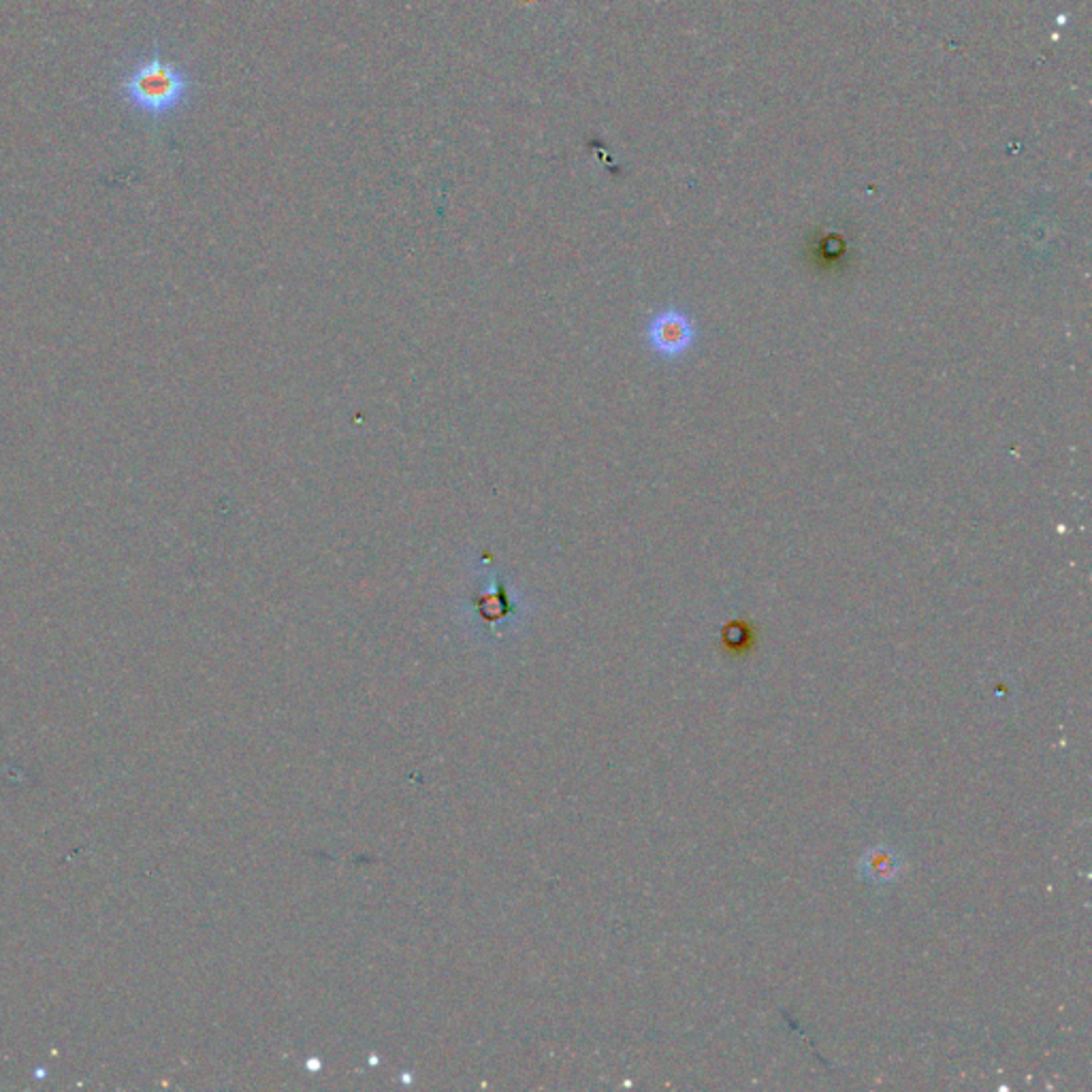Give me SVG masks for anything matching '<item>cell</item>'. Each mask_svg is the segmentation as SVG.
<instances>
[{"label":"cell","mask_w":1092,"mask_h":1092,"mask_svg":"<svg viewBox=\"0 0 1092 1092\" xmlns=\"http://www.w3.org/2000/svg\"><path fill=\"white\" fill-rule=\"evenodd\" d=\"M193 90V81L173 62L150 58L137 65L122 83V94L135 109L154 118H165L182 108Z\"/></svg>","instance_id":"6da1fadb"},{"label":"cell","mask_w":1092,"mask_h":1092,"mask_svg":"<svg viewBox=\"0 0 1092 1092\" xmlns=\"http://www.w3.org/2000/svg\"><path fill=\"white\" fill-rule=\"evenodd\" d=\"M649 344L664 359L683 357L696 342V331L689 318L678 310L657 314L649 325Z\"/></svg>","instance_id":"7a4b0ae2"},{"label":"cell","mask_w":1092,"mask_h":1092,"mask_svg":"<svg viewBox=\"0 0 1092 1092\" xmlns=\"http://www.w3.org/2000/svg\"><path fill=\"white\" fill-rule=\"evenodd\" d=\"M858 868H860V875L866 879V882L873 884L894 882V879L900 875V858L892 850H888V847H877V850L868 852L862 858Z\"/></svg>","instance_id":"3957f363"},{"label":"cell","mask_w":1092,"mask_h":1092,"mask_svg":"<svg viewBox=\"0 0 1092 1092\" xmlns=\"http://www.w3.org/2000/svg\"><path fill=\"white\" fill-rule=\"evenodd\" d=\"M721 642L730 653H747L756 644L754 625L749 621H730L721 632Z\"/></svg>","instance_id":"277c9868"}]
</instances>
